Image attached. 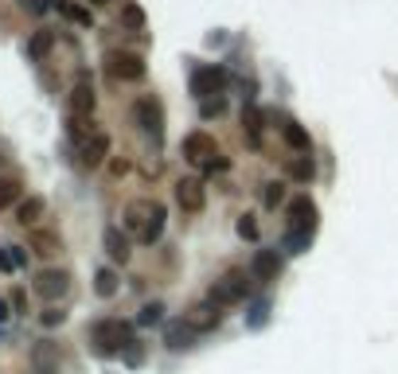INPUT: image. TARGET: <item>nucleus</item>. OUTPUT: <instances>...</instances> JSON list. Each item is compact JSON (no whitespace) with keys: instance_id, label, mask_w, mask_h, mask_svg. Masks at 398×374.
<instances>
[{"instance_id":"1","label":"nucleus","mask_w":398,"mask_h":374,"mask_svg":"<svg viewBox=\"0 0 398 374\" xmlns=\"http://www.w3.org/2000/svg\"><path fill=\"white\" fill-rule=\"evenodd\" d=\"M90 343L98 355H121L125 347L133 343V327L125 319H98L90 327Z\"/></svg>"},{"instance_id":"2","label":"nucleus","mask_w":398,"mask_h":374,"mask_svg":"<svg viewBox=\"0 0 398 374\" xmlns=\"http://www.w3.org/2000/svg\"><path fill=\"white\" fill-rule=\"evenodd\" d=\"M250 269H231V273H223V277L211 285V293H207V300L215 304V308H231V304H238V300H246V293H250Z\"/></svg>"},{"instance_id":"3","label":"nucleus","mask_w":398,"mask_h":374,"mask_svg":"<svg viewBox=\"0 0 398 374\" xmlns=\"http://www.w3.org/2000/svg\"><path fill=\"white\" fill-rule=\"evenodd\" d=\"M133 121L140 125V132H145L148 140L160 144V137H164V106H160V98L145 94V98L133 101Z\"/></svg>"},{"instance_id":"4","label":"nucleus","mask_w":398,"mask_h":374,"mask_svg":"<svg viewBox=\"0 0 398 374\" xmlns=\"http://www.w3.org/2000/svg\"><path fill=\"white\" fill-rule=\"evenodd\" d=\"M106 74L114 82H140L145 78V59L137 51H109L106 55Z\"/></svg>"},{"instance_id":"5","label":"nucleus","mask_w":398,"mask_h":374,"mask_svg":"<svg viewBox=\"0 0 398 374\" xmlns=\"http://www.w3.org/2000/svg\"><path fill=\"white\" fill-rule=\"evenodd\" d=\"M215 156H219V148H215V140H211L207 132H187V137H184V160L187 164H195V168H211Z\"/></svg>"},{"instance_id":"6","label":"nucleus","mask_w":398,"mask_h":374,"mask_svg":"<svg viewBox=\"0 0 398 374\" xmlns=\"http://www.w3.org/2000/svg\"><path fill=\"white\" fill-rule=\"evenodd\" d=\"M176 207L184 210V215H199V210L207 207V187H203V179H179L176 183Z\"/></svg>"},{"instance_id":"7","label":"nucleus","mask_w":398,"mask_h":374,"mask_svg":"<svg viewBox=\"0 0 398 374\" xmlns=\"http://www.w3.org/2000/svg\"><path fill=\"white\" fill-rule=\"evenodd\" d=\"M223 82H226L223 67H195L192 70V94L199 101H207L211 94H219V90H223Z\"/></svg>"},{"instance_id":"8","label":"nucleus","mask_w":398,"mask_h":374,"mask_svg":"<svg viewBox=\"0 0 398 374\" xmlns=\"http://www.w3.org/2000/svg\"><path fill=\"white\" fill-rule=\"evenodd\" d=\"M312 226H316V203H312L309 195H297V199L289 203V230L309 234L312 238Z\"/></svg>"},{"instance_id":"9","label":"nucleus","mask_w":398,"mask_h":374,"mask_svg":"<svg viewBox=\"0 0 398 374\" xmlns=\"http://www.w3.org/2000/svg\"><path fill=\"white\" fill-rule=\"evenodd\" d=\"M106 156H109V137L101 129L90 132L86 140H78V164H82V168H101Z\"/></svg>"},{"instance_id":"10","label":"nucleus","mask_w":398,"mask_h":374,"mask_svg":"<svg viewBox=\"0 0 398 374\" xmlns=\"http://www.w3.org/2000/svg\"><path fill=\"white\" fill-rule=\"evenodd\" d=\"M67 106H70V117H82V121H90L94 106H98V94H94L90 78H78L74 90H70V98H67Z\"/></svg>"},{"instance_id":"11","label":"nucleus","mask_w":398,"mask_h":374,"mask_svg":"<svg viewBox=\"0 0 398 374\" xmlns=\"http://www.w3.org/2000/svg\"><path fill=\"white\" fill-rule=\"evenodd\" d=\"M31 288H35V296H43V300H59V296H67V288H70V273L67 269H43Z\"/></svg>"},{"instance_id":"12","label":"nucleus","mask_w":398,"mask_h":374,"mask_svg":"<svg viewBox=\"0 0 398 374\" xmlns=\"http://www.w3.org/2000/svg\"><path fill=\"white\" fill-rule=\"evenodd\" d=\"M277 273H281L277 249H258V254L250 257V277H254L258 285H270V280H277Z\"/></svg>"},{"instance_id":"13","label":"nucleus","mask_w":398,"mask_h":374,"mask_svg":"<svg viewBox=\"0 0 398 374\" xmlns=\"http://www.w3.org/2000/svg\"><path fill=\"white\" fill-rule=\"evenodd\" d=\"M148 218H153V199H133L129 207H125V218H121V230H129V234H145V226H148Z\"/></svg>"},{"instance_id":"14","label":"nucleus","mask_w":398,"mask_h":374,"mask_svg":"<svg viewBox=\"0 0 398 374\" xmlns=\"http://www.w3.org/2000/svg\"><path fill=\"white\" fill-rule=\"evenodd\" d=\"M101 246H106V254H109V261H117V265H125L129 261V238H125V230L121 226H106V234H101Z\"/></svg>"},{"instance_id":"15","label":"nucleus","mask_w":398,"mask_h":374,"mask_svg":"<svg viewBox=\"0 0 398 374\" xmlns=\"http://www.w3.org/2000/svg\"><path fill=\"white\" fill-rule=\"evenodd\" d=\"M281 140H285L293 152H301V156H309L312 152V140H309V129H301V125L293 121V117H281Z\"/></svg>"},{"instance_id":"16","label":"nucleus","mask_w":398,"mask_h":374,"mask_svg":"<svg viewBox=\"0 0 398 374\" xmlns=\"http://www.w3.org/2000/svg\"><path fill=\"white\" fill-rule=\"evenodd\" d=\"M184 319L195 327V332H215V327H219V319H223V316H219V308H215L211 300H203V304H195V308L187 312Z\"/></svg>"},{"instance_id":"17","label":"nucleus","mask_w":398,"mask_h":374,"mask_svg":"<svg viewBox=\"0 0 398 374\" xmlns=\"http://www.w3.org/2000/svg\"><path fill=\"white\" fill-rule=\"evenodd\" d=\"M195 335H199V332H195L187 319H172L168 332H164V343H168L172 351H184V347H192V343H195Z\"/></svg>"},{"instance_id":"18","label":"nucleus","mask_w":398,"mask_h":374,"mask_svg":"<svg viewBox=\"0 0 398 374\" xmlns=\"http://www.w3.org/2000/svg\"><path fill=\"white\" fill-rule=\"evenodd\" d=\"M43 210H47V203L39 199V195L20 199V203H16V222H20V226H35L39 218H43Z\"/></svg>"},{"instance_id":"19","label":"nucleus","mask_w":398,"mask_h":374,"mask_svg":"<svg viewBox=\"0 0 398 374\" xmlns=\"http://www.w3.org/2000/svg\"><path fill=\"white\" fill-rule=\"evenodd\" d=\"M164 218H168V210H164V203H156V199H153V218H148L145 234H140L137 242H145V246H156V242H160V234H164Z\"/></svg>"},{"instance_id":"20","label":"nucleus","mask_w":398,"mask_h":374,"mask_svg":"<svg viewBox=\"0 0 398 374\" xmlns=\"http://www.w3.org/2000/svg\"><path fill=\"white\" fill-rule=\"evenodd\" d=\"M242 132H246V140H250L254 148L262 144V113H258L254 106L242 109Z\"/></svg>"},{"instance_id":"21","label":"nucleus","mask_w":398,"mask_h":374,"mask_svg":"<svg viewBox=\"0 0 398 374\" xmlns=\"http://www.w3.org/2000/svg\"><path fill=\"white\" fill-rule=\"evenodd\" d=\"M31 249H35L39 257H51V254H59V249H62V242H59V234L35 230V234H31Z\"/></svg>"},{"instance_id":"22","label":"nucleus","mask_w":398,"mask_h":374,"mask_svg":"<svg viewBox=\"0 0 398 374\" xmlns=\"http://www.w3.org/2000/svg\"><path fill=\"white\" fill-rule=\"evenodd\" d=\"M94 293L109 300V296L117 293V273L114 269H98V273H94Z\"/></svg>"},{"instance_id":"23","label":"nucleus","mask_w":398,"mask_h":374,"mask_svg":"<svg viewBox=\"0 0 398 374\" xmlns=\"http://www.w3.org/2000/svg\"><path fill=\"white\" fill-rule=\"evenodd\" d=\"M0 269H4V273L23 269V249L20 246H0Z\"/></svg>"},{"instance_id":"24","label":"nucleus","mask_w":398,"mask_h":374,"mask_svg":"<svg viewBox=\"0 0 398 374\" xmlns=\"http://www.w3.org/2000/svg\"><path fill=\"white\" fill-rule=\"evenodd\" d=\"M289 176L297 179V183H312V176H316V168H312L309 156H297L293 164H289Z\"/></svg>"},{"instance_id":"25","label":"nucleus","mask_w":398,"mask_h":374,"mask_svg":"<svg viewBox=\"0 0 398 374\" xmlns=\"http://www.w3.org/2000/svg\"><path fill=\"white\" fill-rule=\"evenodd\" d=\"M51 47H55V35H51V31H35V35H31V43H28V55H31V59H43Z\"/></svg>"},{"instance_id":"26","label":"nucleus","mask_w":398,"mask_h":374,"mask_svg":"<svg viewBox=\"0 0 398 374\" xmlns=\"http://www.w3.org/2000/svg\"><path fill=\"white\" fill-rule=\"evenodd\" d=\"M262 203L270 210H277L281 203H285V183H277V179H273V183H265V191H262Z\"/></svg>"},{"instance_id":"27","label":"nucleus","mask_w":398,"mask_h":374,"mask_svg":"<svg viewBox=\"0 0 398 374\" xmlns=\"http://www.w3.org/2000/svg\"><path fill=\"white\" fill-rule=\"evenodd\" d=\"M121 28L140 31V28H145V12H140L137 4H125V8H121Z\"/></svg>"},{"instance_id":"28","label":"nucleus","mask_w":398,"mask_h":374,"mask_svg":"<svg viewBox=\"0 0 398 374\" xmlns=\"http://www.w3.org/2000/svg\"><path fill=\"white\" fill-rule=\"evenodd\" d=\"M12 203H20V183L16 179H0V210H8Z\"/></svg>"},{"instance_id":"29","label":"nucleus","mask_w":398,"mask_h":374,"mask_svg":"<svg viewBox=\"0 0 398 374\" xmlns=\"http://www.w3.org/2000/svg\"><path fill=\"white\" fill-rule=\"evenodd\" d=\"M59 12H62V16H70L74 23H82V28H90V23H94L86 8H78V4H67V0H59Z\"/></svg>"},{"instance_id":"30","label":"nucleus","mask_w":398,"mask_h":374,"mask_svg":"<svg viewBox=\"0 0 398 374\" xmlns=\"http://www.w3.org/2000/svg\"><path fill=\"white\" fill-rule=\"evenodd\" d=\"M140 324H160V319H164V304L160 300H153V304H145V308H140Z\"/></svg>"},{"instance_id":"31","label":"nucleus","mask_w":398,"mask_h":374,"mask_svg":"<svg viewBox=\"0 0 398 374\" xmlns=\"http://www.w3.org/2000/svg\"><path fill=\"white\" fill-rule=\"evenodd\" d=\"M238 238H246V242L258 238V218L254 215H242L238 218Z\"/></svg>"},{"instance_id":"32","label":"nucleus","mask_w":398,"mask_h":374,"mask_svg":"<svg viewBox=\"0 0 398 374\" xmlns=\"http://www.w3.org/2000/svg\"><path fill=\"white\" fill-rule=\"evenodd\" d=\"M309 234H293V230H289L285 234V246H289V254H304V249H309Z\"/></svg>"},{"instance_id":"33","label":"nucleus","mask_w":398,"mask_h":374,"mask_svg":"<svg viewBox=\"0 0 398 374\" xmlns=\"http://www.w3.org/2000/svg\"><path fill=\"white\" fill-rule=\"evenodd\" d=\"M121 355H125V363H129V366H137V363H140V358H145V347H140V343H137V339H133V343H129V347H125V351H121Z\"/></svg>"},{"instance_id":"34","label":"nucleus","mask_w":398,"mask_h":374,"mask_svg":"<svg viewBox=\"0 0 398 374\" xmlns=\"http://www.w3.org/2000/svg\"><path fill=\"white\" fill-rule=\"evenodd\" d=\"M223 109H226L223 98H207V101H203V117H219Z\"/></svg>"},{"instance_id":"35","label":"nucleus","mask_w":398,"mask_h":374,"mask_svg":"<svg viewBox=\"0 0 398 374\" xmlns=\"http://www.w3.org/2000/svg\"><path fill=\"white\" fill-rule=\"evenodd\" d=\"M39 319H43V327H59L62 319H67V312H59V308H47Z\"/></svg>"},{"instance_id":"36","label":"nucleus","mask_w":398,"mask_h":374,"mask_svg":"<svg viewBox=\"0 0 398 374\" xmlns=\"http://www.w3.org/2000/svg\"><path fill=\"white\" fill-rule=\"evenodd\" d=\"M8 316V308H4V300H0V319H4Z\"/></svg>"},{"instance_id":"37","label":"nucleus","mask_w":398,"mask_h":374,"mask_svg":"<svg viewBox=\"0 0 398 374\" xmlns=\"http://www.w3.org/2000/svg\"><path fill=\"white\" fill-rule=\"evenodd\" d=\"M90 4H94V8H101V4H109V0H90Z\"/></svg>"}]
</instances>
